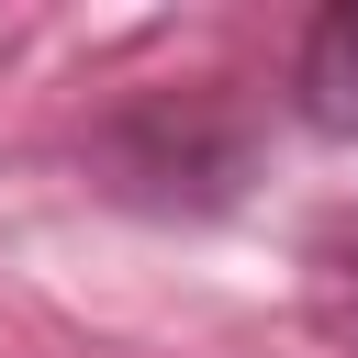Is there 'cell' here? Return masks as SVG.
<instances>
[{"label": "cell", "mask_w": 358, "mask_h": 358, "mask_svg": "<svg viewBox=\"0 0 358 358\" xmlns=\"http://www.w3.org/2000/svg\"><path fill=\"white\" fill-rule=\"evenodd\" d=\"M291 112L324 134V145H358V0H336L302 56H291Z\"/></svg>", "instance_id": "1"}, {"label": "cell", "mask_w": 358, "mask_h": 358, "mask_svg": "<svg viewBox=\"0 0 358 358\" xmlns=\"http://www.w3.org/2000/svg\"><path fill=\"white\" fill-rule=\"evenodd\" d=\"M336 302H347V324H358V246L336 257Z\"/></svg>", "instance_id": "2"}]
</instances>
